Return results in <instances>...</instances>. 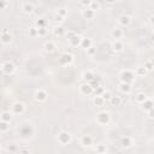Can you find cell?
<instances>
[{
  "mask_svg": "<svg viewBox=\"0 0 154 154\" xmlns=\"http://www.w3.org/2000/svg\"><path fill=\"white\" fill-rule=\"evenodd\" d=\"M135 72H132L131 70H123L120 75H119V78H120V82L123 83H129L131 84V82L135 79Z\"/></svg>",
  "mask_w": 154,
  "mask_h": 154,
  "instance_id": "cell-1",
  "label": "cell"
},
{
  "mask_svg": "<svg viewBox=\"0 0 154 154\" xmlns=\"http://www.w3.org/2000/svg\"><path fill=\"white\" fill-rule=\"evenodd\" d=\"M57 139H58V142L60 145H69L71 142V140H72V136H71V134L68 131H60L57 136Z\"/></svg>",
  "mask_w": 154,
  "mask_h": 154,
  "instance_id": "cell-2",
  "label": "cell"
},
{
  "mask_svg": "<svg viewBox=\"0 0 154 154\" xmlns=\"http://www.w3.org/2000/svg\"><path fill=\"white\" fill-rule=\"evenodd\" d=\"M110 120H111V116H110V113H107V112H100V113H98V116H96V122L100 125H107L110 123Z\"/></svg>",
  "mask_w": 154,
  "mask_h": 154,
  "instance_id": "cell-3",
  "label": "cell"
},
{
  "mask_svg": "<svg viewBox=\"0 0 154 154\" xmlns=\"http://www.w3.org/2000/svg\"><path fill=\"white\" fill-rule=\"evenodd\" d=\"M1 70L6 75H12L16 71V66L13 63H11V61H5V63L1 65Z\"/></svg>",
  "mask_w": 154,
  "mask_h": 154,
  "instance_id": "cell-4",
  "label": "cell"
},
{
  "mask_svg": "<svg viewBox=\"0 0 154 154\" xmlns=\"http://www.w3.org/2000/svg\"><path fill=\"white\" fill-rule=\"evenodd\" d=\"M47 96H48L47 91L44 90V89H37L35 91V94H34V99L37 102H44V101H46L47 100Z\"/></svg>",
  "mask_w": 154,
  "mask_h": 154,
  "instance_id": "cell-5",
  "label": "cell"
},
{
  "mask_svg": "<svg viewBox=\"0 0 154 154\" xmlns=\"http://www.w3.org/2000/svg\"><path fill=\"white\" fill-rule=\"evenodd\" d=\"M25 111V105L23 102H15L12 105V112L15 115H22Z\"/></svg>",
  "mask_w": 154,
  "mask_h": 154,
  "instance_id": "cell-6",
  "label": "cell"
},
{
  "mask_svg": "<svg viewBox=\"0 0 154 154\" xmlns=\"http://www.w3.org/2000/svg\"><path fill=\"white\" fill-rule=\"evenodd\" d=\"M94 91V89L91 88V86L89 83H82L79 86V93L82 95H90Z\"/></svg>",
  "mask_w": 154,
  "mask_h": 154,
  "instance_id": "cell-7",
  "label": "cell"
},
{
  "mask_svg": "<svg viewBox=\"0 0 154 154\" xmlns=\"http://www.w3.org/2000/svg\"><path fill=\"white\" fill-rule=\"evenodd\" d=\"M12 41V35L10 34V32L7 29H3L1 30V42L4 45H7Z\"/></svg>",
  "mask_w": 154,
  "mask_h": 154,
  "instance_id": "cell-8",
  "label": "cell"
},
{
  "mask_svg": "<svg viewBox=\"0 0 154 154\" xmlns=\"http://www.w3.org/2000/svg\"><path fill=\"white\" fill-rule=\"evenodd\" d=\"M95 77H96L95 74L91 70H86V71H83V74H82V78H83V81L86 82V83H89V82H91Z\"/></svg>",
  "mask_w": 154,
  "mask_h": 154,
  "instance_id": "cell-9",
  "label": "cell"
},
{
  "mask_svg": "<svg viewBox=\"0 0 154 154\" xmlns=\"http://www.w3.org/2000/svg\"><path fill=\"white\" fill-rule=\"evenodd\" d=\"M59 60H60V64H63V65H70L74 61V57H72V54H70V53H64L63 56L60 57Z\"/></svg>",
  "mask_w": 154,
  "mask_h": 154,
  "instance_id": "cell-10",
  "label": "cell"
},
{
  "mask_svg": "<svg viewBox=\"0 0 154 154\" xmlns=\"http://www.w3.org/2000/svg\"><path fill=\"white\" fill-rule=\"evenodd\" d=\"M118 23H119L122 27H128V25H130V23H131V17L128 16V15H122V16L119 17V19H118Z\"/></svg>",
  "mask_w": 154,
  "mask_h": 154,
  "instance_id": "cell-11",
  "label": "cell"
},
{
  "mask_svg": "<svg viewBox=\"0 0 154 154\" xmlns=\"http://www.w3.org/2000/svg\"><path fill=\"white\" fill-rule=\"evenodd\" d=\"M82 16H83V18L84 19H93L94 17H95V12L93 11L91 8H83V11H82Z\"/></svg>",
  "mask_w": 154,
  "mask_h": 154,
  "instance_id": "cell-12",
  "label": "cell"
},
{
  "mask_svg": "<svg viewBox=\"0 0 154 154\" xmlns=\"http://www.w3.org/2000/svg\"><path fill=\"white\" fill-rule=\"evenodd\" d=\"M120 145L123 148H130L132 146V139L129 136H123L120 139Z\"/></svg>",
  "mask_w": 154,
  "mask_h": 154,
  "instance_id": "cell-13",
  "label": "cell"
},
{
  "mask_svg": "<svg viewBox=\"0 0 154 154\" xmlns=\"http://www.w3.org/2000/svg\"><path fill=\"white\" fill-rule=\"evenodd\" d=\"M153 107H154V101L150 100V99H147L143 104H141V108H142V111H145V112L150 111Z\"/></svg>",
  "mask_w": 154,
  "mask_h": 154,
  "instance_id": "cell-14",
  "label": "cell"
},
{
  "mask_svg": "<svg viewBox=\"0 0 154 154\" xmlns=\"http://www.w3.org/2000/svg\"><path fill=\"white\" fill-rule=\"evenodd\" d=\"M81 145L84 146V147L91 146V145H93V137H91L90 135H84V136H82V139H81Z\"/></svg>",
  "mask_w": 154,
  "mask_h": 154,
  "instance_id": "cell-15",
  "label": "cell"
},
{
  "mask_svg": "<svg viewBox=\"0 0 154 154\" xmlns=\"http://www.w3.org/2000/svg\"><path fill=\"white\" fill-rule=\"evenodd\" d=\"M119 90L122 91L123 94H130L131 93V84L129 83H123V82H120V84H119Z\"/></svg>",
  "mask_w": 154,
  "mask_h": 154,
  "instance_id": "cell-16",
  "label": "cell"
},
{
  "mask_svg": "<svg viewBox=\"0 0 154 154\" xmlns=\"http://www.w3.org/2000/svg\"><path fill=\"white\" fill-rule=\"evenodd\" d=\"M22 10H23V12L24 13H32L34 11V5L33 3H29V1H25L22 4Z\"/></svg>",
  "mask_w": 154,
  "mask_h": 154,
  "instance_id": "cell-17",
  "label": "cell"
},
{
  "mask_svg": "<svg viewBox=\"0 0 154 154\" xmlns=\"http://www.w3.org/2000/svg\"><path fill=\"white\" fill-rule=\"evenodd\" d=\"M69 42H70V45L72 46V47H78V46H81V44H82V37H81L79 35L76 34L72 39L69 40Z\"/></svg>",
  "mask_w": 154,
  "mask_h": 154,
  "instance_id": "cell-18",
  "label": "cell"
},
{
  "mask_svg": "<svg viewBox=\"0 0 154 154\" xmlns=\"http://www.w3.org/2000/svg\"><path fill=\"white\" fill-rule=\"evenodd\" d=\"M0 119H1V122L10 123L12 120V113L10 111H4V112H1V115H0Z\"/></svg>",
  "mask_w": 154,
  "mask_h": 154,
  "instance_id": "cell-19",
  "label": "cell"
},
{
  "mask_svg": "<svg viewBox=\"0 0 154 154\" xmlns=\"http://www.w3.org/2000/svg\"><path fill=\"white\" fill-rule=\"evenodd\" d=\"M123 42L120 40H116V41H113L112 42V51L113 52H120V51H123Z\"/></svg>",
  "mask_w": 154,
  "mask_h": 154,
  "instance_id": "cell-20",
  "label": "cell"
},
{
  "mask_svg": "<svg viewBox=\"0 0 154 154\" xmlns=\"http://www.w3.org/2000/svg\"><path fill=\"white\" fill-rule=\"evenodd\" d=\"M123 34H124V33H123V30L120 28H115L113 30H112V33H111V35H112V37L115 39V41L122 39L123 37Z\"/></svg>",
  "mask_w": 154,
  "mask_h": 154,
  "instance_id": "cell-21",
  "label": "cell"
},
{
  "mask_svg": "<svg viewBox=\"0 0 154 154\" xmlns=\"http://www.w3.org/2000/svg\"><path fill=\"white\" fill-rule=\"evenodd\" d=\"M91 45H93V41H91V39L89 37H86V39H82V44H81V47L83 49H89L91 47Z\"/></svg>",
  "mask_w": 154,
  "mask_h": 154,
  "instance_id": "cell-22",
  "label": "cell"
},
{
  "mask_svg": "<svg viewBox=\"0 0 154 154\" xmlns=\"http://www.w3.org/2000/svg\"><path fill=\"white\" fill-rule=\"evenodd\" d=\"M54 48H56V44L53 42V41H47V42H45V45H44V49L48 53L53 52Z\"/></svg>",
  "mask_w": 154,
  "mask_h": 154,
  "instance_id": "cell-23",
  "label": "cell"
},
{
  "mask_svg": "<svg viewBox=\"0 0 154 154\" xmlns=\"http://www.w3.org/2000/svg\"><path fill=\"white\" fill-rule=\"evenodd\" d=\"M110 104H111V106H120L122 98L118 96V95H113L111 98V100H110Z\"/></svg>",
  "mask_w": 154,
  "mask_h": 154,
  "instance_id": "cell-24",
  "label": "cell"
},
{
  "mask_svg": "<svg viewBox=\"0 0 154 154\" xmlns=\"http://www.w3.org/2000/svg\"><path fill=\"white\" fill-rule=\"evenodd\" d=\"M105 102H106V101L102 99V96H94V99H93V104H94L95 106H98V107L104 106Z\"/></svg>",
  "mask_w": 154,
  "mask_h": 154,
  "instance_id": "cell-25",
  "label": "cell"
},
{
  "mask_svg": "<svg viewBox=\"0 0 154 154\" xmlns=\"http://www.w3.org/2000/svg\"><path fill=\"white\" fill-rule=\"evenodd\" d=\"M53 33H54L56 36H63L66 32H65V29L61 27V25H57V27L53 29Z\"/></svg>",
  "mask_w": 154,
  "mask_h": 154,
  "instance_id": "cell-26",
  "label": "cell"
},
{
  "mask_svg": "<svg viewBox=\"0 0 154 154\" xmlns=\"http://www.w3.org/2000/svg\"><path fill=\"white\" fill-rule=\"evenodd\" d=\"M10 130V123H6V122H0V132H7Z\"/></svg>",
  "mask_w": 154,
  "mask_h": 154,
  "instance_id": "cell-27",
  "label": "cell"
},
{
  "mask_svg": "<svg viewBox=\"0 0 154 154\" xmlns=\"http://www.w3.org/2000/svg\"><path fill=\"white\" fill-rule=\"evenodd\" d=\"M147 74V70L145 69V66H139L135 69V75L136 76H145Z\"/></svg>",
  "mask_w": 154,
  "mask_h": 154,
  "instance_id": "cell-28",
  "label": "cell"
},
{
  "mask_svg": "<svg viewBox=\"0 0 154 154\" xmlns=\"http://www.w3.org/2000/svg\"><path fill=\"white\" fill-rule=\"evenodd\" d=\"M147 99L148 98H147V95L145 93H137V95H136V101L139 102V104H143Z\"/></svg>",
  "mask_w": 154,
  "mask_h": 154,
  "instance_id": "cell-29",
  "label": "cell"
},
{
  "mask_svg": "<svg viewBox=\"0 0 154 154\" xmlns=\"http://www.w3.org/2000/svg\"><path fill=\"white\" fill-rule=\"evenodd\" d=\"M47 27V22H46V19L44 18H40L36 20V28L41 29V28H46Z\"/></svg>",
  "mask_w": 154,
  "mask_h": 154,
  "instance_id": "cell-30",
  "label": "cell"
},
{
  "mask_svg": "<svg viewBox=\"0 0 154 154\" xmlns=\"http://www.w3.org/2000/svg\"><path fill=\"white\" fill-rule=\"evenodd\" d=\"M29 36L30 37H36V36H39V29L36 27L29 28Z\"/></svg>",
  "mask_w": 154,
  "mask_h": 154,
  "instance_id": "cell-31",
  "label": "cell"
},
{
  "mask_svg": "<svg viewBox=\"0 0 154 154\" xmlns=\"http://www.w3.org/2000/svg\"><path fill=\"white\" fill-rule=\"evenodd\" d=\"M89 84L91 86V88H93L94 90L96 89V88H99V87H101V84H100V79L98 78V77H95L91 82H89Z\"/></svg>",
  "mask_w": 154,
  "mask_h": 154,
  "instance_id": "cell-32",
  "label": "cell"
},
{
  "mask_svg": "<svg viewBox=\"0 0 154 154\" xmlns=\"http://www.w3.org/2000/svg\"><path fill=\"white\" fill-rule=\"evenodd\" d=\"M96 153L98 154H106L107 153V148L105 145H98L96 146Z\"/></svg>",
  "mask_w": 154,
  "mask_h": 154,
  "instance_id": "cell-33",
  "label": "cell"
},
{
  "mask_svg": "<svg viewBox=\"0 0 154 154\" xmlns=\"http://www.w3.org/2000/svg\"><path fill=\"white\" fill-rule=\"evenodd\" d=\"M20 132H22V135H30L33 132V130H32V128L30 127H28V125H25V127H23L22 128V130H20Z\"/></svg>",
  "mask_w": 154,
  "mask_h": 154,
  "instance_id": "cell-34",
  "label": "cell"
},
{
  "mask_svg": "<svg viewBox=\"0 0 154 154\" xmlns=\"http://www.w3.org/2000/svg\"><path fill=\"white\" fill-rule=\"evenodd\" d=\"M89 8H91L94 12L98 11V10H100V3H99V1H91Z\"/></svg>",
  "mask_w": 154,
  "mask_h": 154,
  "instance_id": "cell-35",
  "label": "cell"
},
{
  "mask_svg": "<svg viewBox=\"0 0 154 154\" xmlns=\"http://www.w3.org/2000/svg\"><path fill=\"white\" fill-rule=\"evenodd\" d=\"M57 15H59V16H61V17L65 18V17L68 16V10L64 8V7H60V8L57 10Z\"/></svg>",
  "mask_w": 154,
  "mask_h": 154,
  "instance_id": "cell-36",
  "label": "cell"
},
{
  "mask_svg": "<svg viewBox=\"0 0 154 154\" xmlns=\"http://www.w3.org/2000/svg\"><path fill=\"white\" fill-rule=\"evenodd\" d=\"M94 91H95V96H102V94H104V93H105V91H106V89H105L104 87H102V86H101V87H99V88H96V89H95Z\"/></svg>",
  "mask_w": 154,
  "mask_h": 154,
  "instance_id": "cell-37",
  "label": "cell"
},
{
  "mask_svg": "<svg viewBox=\"0 0 154 154\" xmlns=\"http://www.w3.org/2000/svg\"><path fill=\"white\" fill-rule=\"evenodd\" d=\"M17 146L16 145H13V143H11V145H8L7 147H6V150L8 152V153H16L17 152Z\"/></svg>",
  "mask_w": 154,
  "mask_h": 154,
  "instance_id": "cell-38",
  "label": "cell"
},
{
  "mask_svg": "<svg viewBox=\"0 0 154 154\" xmlns=\"http://www.w3.org/2000/svg\"><path fill=\"white\" fill-rule=\"evenodd\" d=\"M112 96H113V95H112V94H111V91H110V90H106V91H105V93H104V94H102V99H104L105 101H110Z\"/></svg>",
  "mask_w": 154,
  "mask_h": 154,
  "instance_id": "cell-39",
  "label": "cell"
},
{
  "mask_svg": "<svg viewBox=\"0 0 154 154\" xmlns=\"http://www.w3.org/2000/svg\"><path fill=\"white\" fill-rule=\"evenodd\" d=\"M54 22L58 23V24H61V23L65 22V18L61 17V16H59V15H56V16H54Z\"/></svg>",
  "mask_w": 154,
  "mask_h": 154,
  "instance_id": "cell-40",
  "label": "cell"
},
{
  "mask_svg": "<svg viewBox=\"0 0 154 154\" xmlns=\"http://www.w3.org/2000/svg\"><path fill=\"white\" fill-rule=\"evenodd\" d=\"M145 69H146L147 71H152V70L154 69V66H153L152 63H150V60H147L146 63H145Z\"/></svg>",
  "mask_w": 154,
  "mask_h": 154,
  "instance_id": "cell-41",
  "label": "cell"
},
{
  "mask_svg": "<svg viewBox=\"0 0 154 154\" xmlns=\"http://www.w3.org/2000/svg\"><path fill=\"white\" fill-rule=\"evenodd\" d=\"M39 29V28H37ZM47 34V29L46 28H41V29H39V36H41V37H42V36H45Z\"/></svg>",
  "mask_w": 154,
  "mask_h": 154,
  "instance_id": "cell-42",
  "label": "cell"
},
{
  "mask_svg": "<svg viewBox=\"0 0 154 154\" xmlns=\"http://www.w3.org/2000/svg\"><path fill=\"white\" fill-rule=\"evenodd\" d=\"M87 53H88L89 56H94V54H96V48H94V47H90V48L87 51Z\"/></svg>",
  "mask_w": 154,
  "mask_h": 154,
  "instance_id": "cell-43",
  "label": "cell"
},
{
  "mask_svg": "<svg viewBox=\"0 0 154 154\" xmlns=\"http://www.w3.org/2000/svg\"><path fill=\"white\" fill-rule=\"evenodd\" d=\"M147 115H148V117H149L150 119H154V107H153L150 111L147 112Z\"/></svg>",
  "mask_w": 154,
  "mask_h": 154,
  "instance_id": "cell-44",
  "label": "cell"
},
{
  "mask_svg": "<svg viewBox=\"0 0 154 154\" xmlns=\"http://www.w3.org/2000/svg\"><path fill=\"white\" fill-rule=\"evenodd\" d=\"M8 6V1H0V7L1 8H6Z\"/></svg>",
  "mask_w": 154,
  "mask_h": 154,
  "instance_id": "cell-45",
  "label": "cell"
},
{
  "mask_svg": "<svg viewBox=\"0 0 154 154\" xmlns=\"http://www.w3.org/2000/svg\"><path fill=\"white\" fill-rule=\"evenodd\" d=\"M75 35H76V34H75L74 32H68V36H69L68 39H69V40H70V39H72Z\"/></svg>",
  "mask_w": 154,
  "mask_h": 154,
  "instance_id": "cell-46",
  "label": "cell"
},
{
  "mask_svg": "<svg viewBox=\"0 0 154 154\" xmlns=\"http://www.w3.org/2000/svg\"><path fill=\"white\" fill-rule=\"evenodd\" d=\"M149 22H150V24H152V25H154V15H153V16H150Z\"/></svg>",
  "mask_w": 154,
  "mask_h": 154,
  "instance_id": "cell-47",
  "label": "cell"
},
{
  "mask_svg": "<svg viewBox=\"0 0 154 154\" xmlns=\"http://www.w3.org/2000/svg\"><path fill=\"white\" fill-rule=\"evenodd\" d=\"M150 42H153V44H154V34L150 36Z\"/></svg>",
  "mask_w": 154,
  "mask_h": 154,
  "instance_id": "cell-48",
  "label": "cell"
},
{
  "mask_svg": "<svg viewBox=\"0 0 154 154\" xmlns=\"http://www.w3.org/2000/svg\"><path fill=\"white\" fill-rule=\"evenodd\" d=\"M150 63H152V65L154 66V58H152V59H150Z\"/></svg>",
  "mask_w": 154,
  "mask_h": 154,
  "instance_id": "cell-49",
  "label": "cell"
},
{
  "mask_svg": "<svg viewBox=\"0 0 154 154\" xmlns=\"http://www.w3.org/2000/svg\"><path fill=\"white\" fill-rule=\"evenodd\" d=\"M153 34H154V33H153Z\"/></svg>",
  "mask_w": 154,
  "mask_h": 154,
  "instance_id": "cell-50",
  "label": "cell"
}]
</instances>
